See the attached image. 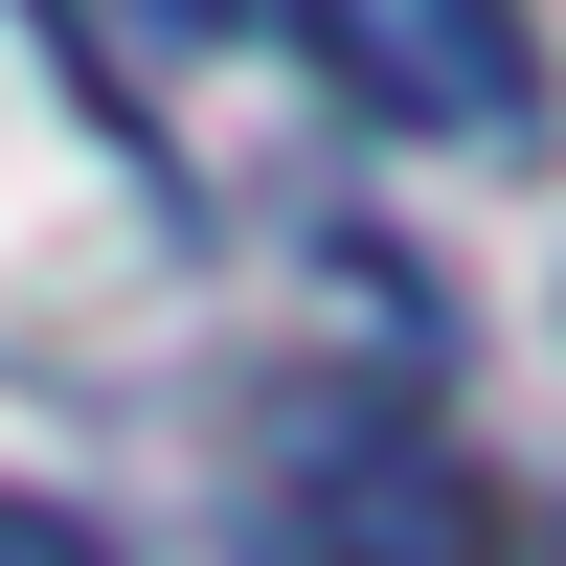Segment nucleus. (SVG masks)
<instances>
[{"label": "nucleus", "instance_id": "obj_1", "mask_svg": "<svg viewBox=\"0 0 566 566\" xmlns=\"http://www.w3.org/2000/svg\"><path fill=\"white\" fill-rule=\"evenodd\" d=\"M295 69L363 91L386 136H453V159H522V136H544V23H522V0H317Z\"/></svg>", "mask_w": 566, "mask_h": 566}, {"label": "nucleus", "instance_id": "obj_2", "mask_svg": "<svg viewBox=\"0 0 566 566\" xmlns=\"http://www.w3.org/2000/svg\"><path fill=\"white\" fill-rule=\"evenodd\" d=\"M295 566H476V476L431 431H340L295 499Z\"/></svg>", "mask_w": 566, "mask_h": 566}, {"label": "nucleus", "instance_id": "obj_3", "mask_svg": "<svg viewBox=\"0 0 566 566\" xmlns=\"http://www.w3.org/2000/svg\"><path fill=\"white\" fill-rule=\"evenodd\" d=\"M0 566H114V544H91V499H23V476H0Z\"/></svg>", "mask_w": 566, "mask_h": 566}]
</instances>
